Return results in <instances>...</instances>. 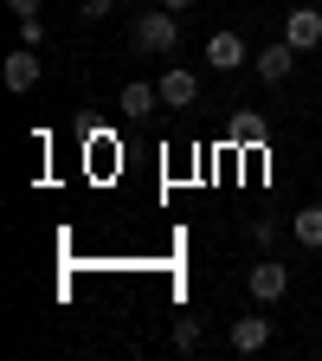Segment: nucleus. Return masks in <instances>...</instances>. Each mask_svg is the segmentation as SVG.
Masks as SVG:
<instances>
[{
    "label": "nucleus",
    "instance_id": "obj_1",
    "mask_svg": "<svg viewBox=\"0 0 322 361\" xmlns=\"http://www.w3.org/2000/svg\"><path fill=\"white\" fill-rule=\"evenodd\" d=\"M174 39H180V26H174V7H161V13H142V20L129 26V45H135V52H149V59L174 52Z\"/></svg>",
    "mask_w": 322,
    "mask_h": 361
},
{
    "label": "nucleus",
    "instance_id": "obj_2",
    "mask_svg": "<svg viewBox=\"0 0 322 361\" xmlns=\"http://www.w3.org/2000/svg\"><path fill=\"white\" fill-rule=\"evenodd\" d=\"M290 65H297V45H290V39H271V45H258V52H252V71H258L264 84H284Z\"/></svg>",
    "mask_w": 322,
    "mask_h": 361
},
{
    "label": "nucleus",
    "instance_id": "obj_3",
    "mask_svg": "<svg viewBox=\"0 0 322 361\" xmlns=\"http://www.w3.org/2000/svg\"><path fill=\"white\" fill-rule=\"evenodd\" d=\"M284 284H290V271H284V264H271V258L245 271V290H252L258 303H278V297H284Z\"/></svg>",
    "mask_w": 322,
    "mask_h": 361
},
{
    "label": "nucleus",
    "instance_id": "obj_4",
    "mask_svg": "<svg viewBox=\"0 0 322 361\" xmlns=\"http://www.w3.org/2000/svg\"><path fill=\"white\" fill-rule=\"evenodd\" d=\"M161 104H168V110H194V104H200V78L180 71V65L161 71Z\"/></svg>",
    "mask_w": 322,
    "mask_h": 361
},
{
    "label": "nucleus",
    "instance_id": "obj_5",
    "mask_svg": "<svg viewBox=\"0 0 322 361\" xmlns=\"http://www.w3.org/2000/svg\"><path fill=\"white\" fill-rule=\"evenodd\" d=\"M284 39L297 45V52L322 45V7H290V20H284Z\"/></svg>",
    "mask_w": 322,
    "mask_h": 361
},
{
    "label": "nucleus",
    "instance_id": "obj_6",
    "mask_svg": "<svg viewBox=\"0 0 322 361\" xmlns=\"http://www.w3.org/2000/svg\"><path fill=\"white\" fill-rule=\"evenodd\" d=\"M245 59H252V52H245L239 32H213V39H206V65H213V71H239Z\"/></svg>",
    "mask_w": 322,
    "mask_h": 361
},
{
    "label": "nucleus",
    "instance_id": "obj_7",
    "mask_svg": "<svg viewBox=\"0 0 322 361\" xmlns=\"http://www.w3.org/2000/svg\"><path fill=\"white\" fill-rule=\"evenodd\" d=\"M39 84V45H20L7 59V90H32Z\"/></svg>",
    "mask_w": 322,
    "mask_h": 361
},
{
    "label": "nucleus",
    "instance_id": "obj_8",
    "mask_svg": "<svg viewBox=\"0 0 322 361\" xmlns=\"http://www.w3.org/2000/svg\"><path fill=\"white\" fill-rule=\"evenodd\" d=\"M271 342V323H264V316H239V323H233V348L239 355H258Z\"/></svg>",
    "mask_w": 322,
    "mask_h": 361
},
{
    "label": "nucleus",
    "instance_id": "obj_9",
    "mask_svg": "<svg viewBox=\"0 0 322 361\" xmlns=\"http://www.w3.org/2000/svg\"><path fill=\"white\" fill-rule=\"evenodd\" d=\"M129 116H149L155 104H161V84H142V78H135V84H123V97H116Z\"/></svg>",
    "mask_w": 322,
    "mask_h": 361
},
{
    "label": "nucleus",
    "instance_id": "obj_10",
    "mask_svg": "<svg viewBox=\"0 0 322 361\" xmlns=\"http://www.w3.org/2000/svg\"><path fill=\"white\" fill-rule=\"evenodd\" d=\"M264 135H271V123H264L258 110H239V116H233V142H245V149H258V142H264Z\"/></svg>",
    "mask_w": 322,
    "mask_h": 361
},
{
    "label": "nucleus",
    "instance_id": "obj_11",
    "mask_svg": "<svg viewBox=\"0 0 322 361\" xmlns=\"http://www.w3.org/2000/svg\"><path fill=\"white\" fill-rule=\"evenodd\" d=\"M297 245L322 252V207H303V213H297Z\"/></svg>",
    "mask_w": 322,
    "mask_h": 361
},
{
    "label": "nucleus",
    "instance_id": "obj_12",
    "mask_svg": "<svg viewBox=\"0 0 322 361\" xmlns=\"http://www.w3.org/2000/svg\"><path fill=\"white\" fill-rule=\"evenodd\" d=\"M174 348H200V316H180L174 323Z\"/></svg>",
    "mask_w": 322,
    "mask_h": 361
},
{
    "label": "nucleus",
    "instance_id": "obj_13",
    "mask_svg": "<svg viewBox=\"0 0 322 361\" xmlns=\"http://www.w3.org/2000/svg\"><path fill=\"white\" fill-rule=\"evenodd\" d=\"M78 13H84V20H110L116 0H78Z\"/></svg>",
    "mask_w": 322,
    "mask_h": 361
},
{
    "label": "nucleus",
    "instance_id": "obj_14",
    "mask_svg": "<svg viewBox=\"0 0 322 361\" xmlns=\"http://www.w3.org/2000/svg\"><path fill=\"white\" fill-rule=\"evenodd\" d=\"M20 45H45V20H39V13L20 20Z\"/></svg>",
    "mask_w": 322,
    "mask_h": 361
},
{
    "label": "nucleus",
    "instance_id": "obj_15",
    "mask_svg": "<svg viewBox=\"0 0 322 361\" xmlns=\"http://www.w3.org/2000/svg\"><path fill=\"white\" fill-rule=\"evenodd\" d=\"M7 7H13V20H32V13H39V0H7Z\"/></svg>",
    "mask_w": 322,
    "mask_h": 361
},
{
    "label": "nucleus",
    "instance_id": "obj_16",
    "mask_svg": "<svg viewBox=\"0 0 322 361\" xmlns=\"http://www.w3.org/2000/svg\"><path fill=\"white\" fill-rule=\"evenodd\" d=\"M161 7H174V13H180V7H194V0H161Z\"/></svg>",
    "mask_w": 322,
    "mask_h": 361
}]
</instances>
